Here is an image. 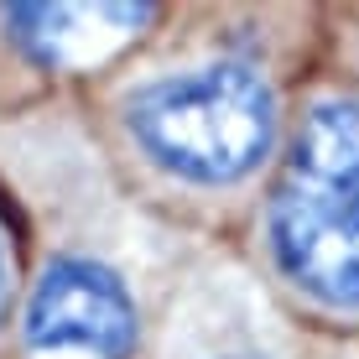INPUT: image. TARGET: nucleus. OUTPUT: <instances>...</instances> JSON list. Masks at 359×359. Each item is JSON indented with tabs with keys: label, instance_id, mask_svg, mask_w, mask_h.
<instances>
[{
	"label": "nucleus",
	"instance_id": "1",
	"mask_svg": "<svg viewBox=\"0 0 359 359\" xmlns=\"http://www.w3.org/2000/svg\"><path fill=\"white\" fill-rule=\"evenodd\" d=\"M266 240L302 302L359 313V99L307 109L271 193Z\"/></svg>",
	"mask_w": 359,
	"mask_h": 359
},
{
	"label": "nucleus",
	"instance_id": "2",
	"mask_svg": "<svg viewBox=\"0 0 359 359\" xmlns=\"http://www.w3.org/2000/svg\"><path fill=\"white\" fill-rule=\"evenodd\" d=\"M135 151L198 188L250 177L276 141V89L255 63L219 57L141 83L126 99Z\"/></svg>",
	"mask_w": 359,
	"mask_h": 359
},
{
	"label": "nucleus",
	"instance_id": "3",
	"mask_svg": "<svg viewBox=\"0 0 359 359\" xmlns=\"http://www.w3.org/2000/svg\"><path fill=\"white\" fill-rule=\"evenodd\" d=\"M21 333L32 349H83L99 359H130L141 323H135V302L126 281L109 266L63 255L32 287Z\"/></svg>",
	"mask_w": 359,
	"mask_h": 359
},
{
	"label": "nucleus",
	"instance_id": "4",
	"mask_svg": "<svg viewBox=\"0 0 359 359\" xmlns=\"http://www.w3.org/2000/svg\"><path fill=\"white\" fill-rule=\"evenodd\" d=\"M6 307H11V255L0 245V323H6Z\"/></svg>",
	"mask_w": 359,
	"mask_h": 359
}]
</instances>
